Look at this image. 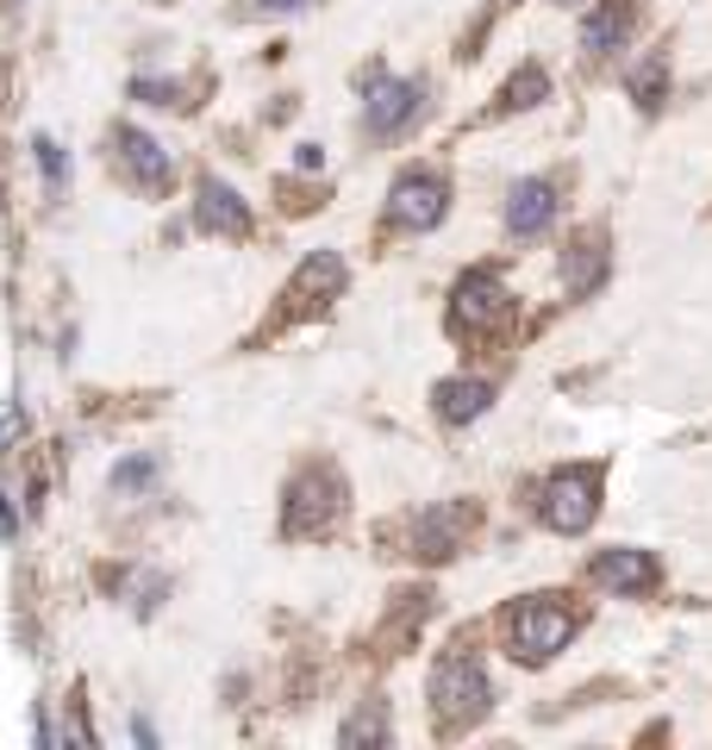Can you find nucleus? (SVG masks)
Listing matches in <instances>:
<instances>
[{"label": "nucleus", "mask_w": 712, "mask_h": 750, "mask_svg": "<svg viewBox=\"0 0 712 750\" xmlns=\"http://www.w3.org/2000/svg\"><path fill=\"white\" fill-rule=\"evenodd\" d=\"M431 700H438V713H450V719H462V713L475 719V713L488 707V670L469 651H450L438 670H431Z\"/></svg>", "instance_id": "obj_1"}, {"label": "nucleus", "mask_w": 712, "mask_h": 750, "mask_svg": "<svg viewBox=\"0 0 712 750\" xmlns=\"http://www.w3.org/2000/svg\"><path fill=\"white\" fill-rule=\"evenodd\" d=\"M594 494H600L594 469H562V476L544 481V520L557 532H588L594 525Z\"/></svg>", "instance_id": "obj_2"}, {"label": "nucleus", "mask_w": 712, "mask_h": 750, "mask_svg": "<svg viewBox=\"0 0 712 750\" xmlns=\"http://www.w3.org/2000/svg\"><path fill=\"white\" fill-rule=\"evenodd\" d=\"M569 626H576V619L562 613V607H550V600H532V607H519V613H513V644H519L525 663H544L550 651H562Z\"/></svg>", "instance_id": "obj_3"}, {"label": "nucleus", "mask_w": 712, "mask_h": 750, "mask_svg": "<svg viewBox=\"0 0 712 750\" xmlns=\"http://www.w3.org/2000/svg\"><path fill=\"white\" fill-rule=\"evenodd\" d=\"M387 213H394L401 226L431 231L443 219V182H438V175H401L394 194H387Z\"/></svg>", "instance_id": "obj_4"}, {"label": "nucleus", "mask_w": 712, "mask_h": 750, "mask_svg": "<svg viewBox=\"0 0 712 750\" xmlns=\"http://www.w3.org/2000/svg\"><path fill=\"white\" fill-rule=\"evenodd\" d=\"M506 313H513V294L501 289V275H469V282H457V319H469V326H501Z\"/></svg>", "instance_id": "obj_5"}, {"label": "nucleus", "mask_w": 712, "mask_h": 750, "mask_svg": "<svg viewBox=\"0 0 712 750\" xmlns=\"http://www.w3.org/2000/svg\"><path fill=\"white\" fill-rule=\"evenodd\" d=\"M419 113V88L413 81H369V132H401Z\"/></svg>", "instance_id": "obj_6"}, {"label": "nucleus", "mask_w": 712, "mask_h": 750, "mask_svg": "<svg viewBox=\"0 0 712 750\" xmlns=\"http://www.w3.org/2000/svg\"><path fill=\"white\" fill-rule=\"evenodd\" d=\"M550 219H557V194H550V182H519L513 200H506V226L519 231V238H532V231H544Z\"/></svg>", "instance_id": "obj_7"}, {"label": "nucleus", "mask_w": 712, "mask_h": 750, "mask_svg": "<svg viewBox=\"0 0 712 750\" xmlns=\"http://www.w3.org/2000/svg\"><path fill=\"white\" fill-rule=\"evenodd\" d=\"M594 576L606 581V588H618V595H644L656 581V563L644 557V551H606V557L594 563Z\"/></svg>", "instance_id": "obj_8"}, {"label": "nucleus", "mask_w": 712, "mask_h": 750, "mask_svg": "<svg viewBox=\"0 0 712 750\" xmlns=\"http://www.w3.org/2000/svg\"><path fill=\"white\" fill-rule=\"evenodd\" d=\"M200 226H212V231H244V226H251V213H244V200H238L231 188L207 182V188H200Z\"/></svg>", "instance_id": "obj_9"}, {"label": "nucleus", "mask_w": 712, "mask_h": 750, "mask_svg": "<svg viewBox=\"0 0 712 750\" xmlns=\"http://www.w3.org/2000/svg\"><path fill=\"white\" fill-rule=\"evenodd\" d=\"M488 401H494V388H488V382H443L438 388V413H443V420H482Z\"/></svg>", "instance_id": "obj_10"}, {"label": "nucleus", "mask_w": 712, "mask_h": 750, "mask_svg": "<svg viewBox=\"0 0 712 750\" xmlns=\"http://www.w3.org/2000/svg\"><path fill=\"white\" fill-rule=\"evenodd\" d=\"M625 32H632V7H618V0H606V7H600L594 20L581 25V51H613V44L625 39Z\"/></svg>", "instance_id": "obj_11"}, {"label": "nucleus", "mask_w": 712, "mask_h": 750, "mask_svg": "<svg viewBox=\"0 0 712 750\" xmlns=\"http://www.w3.org/2000/svg\"><path fill=\"white\" fill-rule=\"evenodd\" d=\"M119 144H125V163H132L144 182H169V156L156 151L144 132H119Z\"/></svg>", "instance_id": "obj_12"}, {"label": "nucleus", "mask_w": 712, "mask_h": 750, "mask_svg": "<svg viewBox=\"0 0 712 750\" xmlns=\"http://www.w3.org/2000/svg\"><path fill=\"white\" fill-rule=\"evenodd\" d=\"M457 525H462V507H438V513L419 525V551H425V557H450V544H457Z\"/></svg>", "instance_id": "obj_13"}, {"label": "nucleus", "mask_w": 712, "mask_h": 750, "mask_svg": "<svg viewBox=\"0 0 712 750\" xmlns=\"http://www.w3.org/2000/svg\"><path fill=\"white\" fill-rule=\"evenodd\" d=\"M532 95H544V69H525V76L506 88V107H532Z\"/></svg>", "instance_id": "obj_14"}, {"label": "nucleus", "mask_w": 712, "mask_h": 750, "mask_svg": "<svg viewBox=\"0 0 712 750\" xmlns=\"http://www.w3.org/2000/svg\"><path fill=\"white\" fill-rule=\"evenodd\" d=\"M32 151H39V163H44V182H51V194H57V188H63V151H57V144H51V138H39Z\"/></svg>", "instance_id": "obj_15"}, {"label": "nucleus", "mask_w": 712, "mask_h": 750, "mask_svg": "<svg viewBox=\"0 0 712 750\" xmlns=\"http://www.w3.org/2000/svg\"><path fill=\"white\" fill-rule=\"evenodd\" d=\"M151 476V463H125V469H113V481H144Z\"/></svg>", "instance_id": "obj_16"}, {"label": "nucleus", "mask_w": 712, "mask_h": 750, "mask_svg": "<svg viewBox=\"0 0 712 750\" xmlns=\"http://www.w3.org/2000/svg\"><path fill=\"white\" fill-rule=\"evenodd\" d=\"M256 7H263V13H300L307 0H256Z\"/></svg>", "instance_id": "obj_17"}]
</instances>
